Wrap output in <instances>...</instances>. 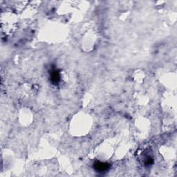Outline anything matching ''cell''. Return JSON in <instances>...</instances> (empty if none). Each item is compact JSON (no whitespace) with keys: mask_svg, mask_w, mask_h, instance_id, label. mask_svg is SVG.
Here are the masks:
<instances>
[{"mask_svg":"<svg viewBox=\"0 0 177 177\" xmlns=\"http://www.w3.org/2000/svg\"><path fill=\"white\" fill-rule=\"evenodd\" d=\"M60 80V73L57 69H53L51 72V81L53 84H58Z\"/></svg>","mask_w":177,"mask_h":177,"instance_id":"obj_2","label":"cell"},{"mask_svg":"<svg viewBox=\"0 0 177 177\" xmlns=\"http://www.w3.org/2000/svg\"><path fill=\"white\" fill-rule=\"evenodd\" d=\"M110 168V165L107 163L96 162L94 164V168L98 172H103L108 170Z\"/></svg>","mask_w":177,"mask_h":177,"instance_id":"obj_1","label":"cell"},{"mask_svg":"<svg viewBox=\"0 0 177 177\" xmlns=\"http://www.w3.org/2000/svg\"><path fill=\"white\" fill-rule=\"evenodd\" d=\"M152 163H153V159H152L151 158H148L146 160L145 164L147 165H152Z\"/></svg>","mask_w":177,"mask_h":177,"instance_id":"obj_3","label":"cell"}]
</instances>
